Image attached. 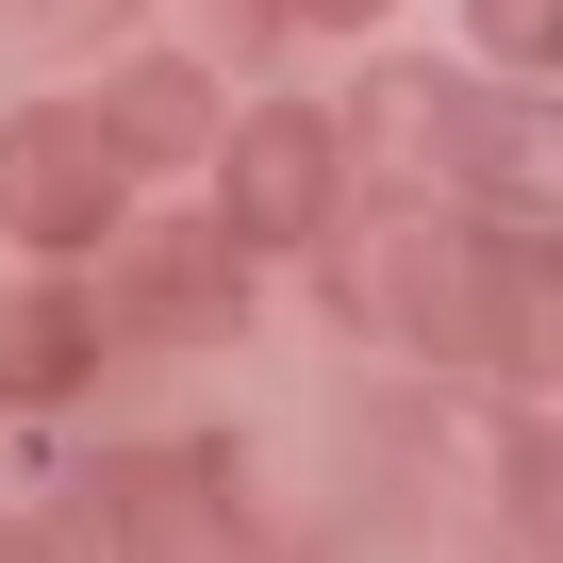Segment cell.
<instances>
[{"mask_svg": "<svg viewBox=\"0 0 563 563\" xmlns=\"http://www.w3.org/2000/svg\"><path fill=\"white\" fill-rule=\"evenodd\" d=\"M150 316H166V332H199V316H216V249H199V232H166V249H150Z\"/></svg>", "mask_w": 563, "mask_h": 563, "instance_id": "4", "label": "cell"}, {"mask_svg": "<svg viewBox=\"0 0 563 563\" xmlns=\"http://www.w3.org/2000/svg\"><path fill=\"white\" fill-rule=\"evenodd\" d=\"M481 18H497V34H514V51H547V0H481Z\"/></svg>", "mask_w": 563, "mask_h": 563, "instance_id": "7", "label": "cell"}, {"mask_svg": "<svg viewBox=\"0 0 563 563\" xmlns=\"http://www.w3.org/2000/svg\"><path fill=\"white\" fill-rule=\"evenodd\" d=\"M117 117H133V133H199V84H183V67H150V84H133Z\"/></svg>", "mask_w": 563, "mask_h": 563, "instance_id": "5", "label": "cell"}, {"mask_svg": "<svg viewBox=\"0 0 563 563\" xmlns=\"http://www.w3.org/2000/svg\"><path fill=\"white\" fill-rule=\"evenodd\" d=\"M0 216L34 249H84L117 216V117H18L0 133Z\"/></svg>", "mask_w": 563, "mask_h": 563, "instance_id": "1", "label": "cell"}, {"mask_svg": "<svg viewBox=\"0 0 563 563\" xmlns=\"http://www.w3.org/2000/svg\"><path fill=\"white\" fill-rule=\"evenodd\" d=\"M18 34H84V18H117V0H0Z\"/></svg>", "mask_w": 563, "mask_h": 563, "instance_id": "6", "label": "cell"}, {"mask_svg": "<svg viewBox=\"0 0 563 563\" xmlns=\"http://www.w3.org/2000/svg\"><path fill=\"white\" fill-rule=\"evenodd\" d=\"M0 563H67V547H34V530H0Z\"/></svg>", "mask_w": 563, "mask_h": 563, "instance_id": "8", "label": "cell"}, {"mask_svg": "<svg viewBox=\"0 0 563 563\" xmlns=\"http://www.w3.org/2000/svg\"><path fill=\"white\" fill-rule=\"evenodd\" d=\"M299 18H365V0H299Z\"/></svg>", "mask_w": 563, "mask_h": 563, "instance_id": "9", "label": "cell"}, {"mask_svg": "<svg viewBox=\"0 0 563 563\" xmlns=\"http://www.w3.org/2000/svg\"><path fill=\"white\" fill-rule=\"evenodd\" d=\"M232 216L249 232H316L332 216V133L316 117H249L232 133Z\"/></svg>", "mask_w": 563, "mask_h": 563, "instance_id": "2", "label": "cell"}, {"mask_svg": "<svg viewBox=\"0 0 563 563\" xmlns=\"http://www.w3.org/2000/svg\"><path fill=\"white\" fill-rule=\"evenodd\" d=\"M84 365V299H0V382H67Z\"/></svg>", "mask_w": 563, "mask_h": 563, "instance_id": "3", "label": "cell"}]
</instances>
